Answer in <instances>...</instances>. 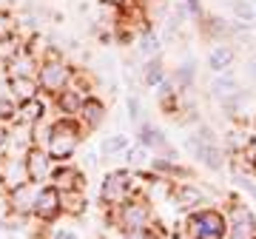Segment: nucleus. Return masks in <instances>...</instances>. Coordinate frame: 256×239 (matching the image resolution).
Wrapping results in <instances>:
<instances>
[{
	"mask_svg": "<svg viewBox=\"0 0 256 239\" xmlns=\"http://www.w3.org/2000/svg\"><path fill=\"white\" fill-rule=\"evenodd\" d=\"M86 131L74 117H57L48 122V134L43 140V148L48 151V156L54 162H72L77 151H80Z\"/></svg>",
	"mask_w": 256,
	"mask_h": 239,
	"instance_id": "nucleus-1",
	"label": "nucleus"
},
{
	"mask_svg": "<svg viewBox=\"0 0 256 239\" xmlns=\"http://www.w3.org/2000/svg\"><path fill=\"white\" fill-rule=\"evenodd\" d=\"M106 222H108V228H117L120 234L160 225L156 216H154V202L148 200L146 194L131 196V200H126V202L117 205V208H106Z\"/></svg>",
	"mask_w": 256,
	"mask_h": 239,
	"instance_id": "nucleus-2",
	"label": "nucleus"
},
{
	"mask_svg": "<svg viewBox=\"0 0 256 239\" xmlns=\"http://www.w3.org/2000/svg\"><path fill=\"white\" fill-rule=\"evenodd\" d=\"M146 194V185L140 182V171H131V168H114L100 180V191H97V200H100L102 208H117L131 196H140Z\"/></svg>",
	"mask_w": 256,
	"mask_h": 239,
	"instance_id": "nucleus-3",
	"label": "nucleus"
},
{
	"mask_svg": "<svg viewBox=\"0 0 256 239\" xmlns=\"http://www.w3.org/2000/svg\"><path fill=\"white\" fill-rule=\"evenodd\" d=\"M74 80V66L63 57L60 48H48L43 60H40V68H37V86H40V94L43 97H54L66 88V86Z\"/></svg>",
	"mask_w": 256,
	"mask_h": 239,
	"instance_id": "nucleus-4",
	"label": "nucleus"
},
{
	"mask_svg": "<svg viewBox=\"0 0 256 239\" xmlns=\"http://www.w3.org/2000/svg\"><path fill=\"white\" fill-rule=\"evenodd\" d=\"M182 230L185 239H225V211L210 205L194 208L185 216Z\"/></svg>",
	"mask_w": 256,
	"mask_h": 239,
	"instance_id": "nucleus-5",
	"label": "nucleus"
},
{
	"mask_svg": "<svg viewBox=\"0 0 256 239\" xmlns=\"http://www.w3.org/2000/svg\"><path fill=\"white\" fill-rule=\"evenodd\" d=\"M182 146H185V151L191 154L194 162L205 166L208 171H214V174H220V171L228 168V154H225V148H222L220 142H205V140H202L194 128L185 134Z\"/></svg>",
	"mask_w": 256,
	"mask_h": 239,
	"instance_id": "nucleus-6",
	"label": "nucleus"
},
{
	"mask_svg": "<svg viewBox=\"0 0 256 239\" xmlns=\"http://www.w3.org/2000/svg\"><path fill=\"white\" fill-rule=\"evenodd\" d=\"M225 239H256V214L245 202H230L225 214Z\"/></svg>",
	"mask_w": 256,
	"mask_h": 239,
	"instance_id": "nucleus-7",
	"label": "nucleus"
},
{
	"mask_svg": "<svg viewBox=\"0 0 256 239\" xmlns=\"http://www.w3.org/2000/svg\"><path fill=\"white\" fill-rule=\"evenodd\" d=\"M40 188H43L40 182H28V180H26L23 185H18V188L6 191V208H9L12 216H23V220H32Z\"/></svg>",
	"mask_w": 256,
	"mask_h": 239,
	"instance_id": "nucleus-8",
	"label": "nucleus"
},
{
	"mask_svg": "<svg viewBox=\"0 0 256 239\" xmlns=\"http://www.w3.org/2000/svg\"><path fill=\"white\" fill-rule=\"evenodd\" d=\"M32 220L43 222V225H52V222L63 220V194L57 191L54 185H48V182H46L43 188H40Z\"/></svg>",
	"mask_w": 256,
	"mask_h": 239,
	"instance_id": "nucleus-9",
	"label": "nucleus"
},
{
	"mask_svg": "<svg viewBox=\"0 0 256 239\" xmlns=\"http://www.w3.org/2000/svg\"><path fill=\"white\" fill-rule=\"evenodd\" d=\"M48 185H54L60 194H72V191H86V171L77 162H54Z\"/></svg>",
	"mask_w": 256,
	"mask_h": 239,
	"instance_id": "nucleus-10",
	"label": "nucleus"
},
{
	"mask_svg": "<svg viewBox=\"0 0 256 239\" xmlns=\"http://www.w3.org/2000/svg\"><path fill=\"white\" fill-rule=\"evenodd\" d=\"M23 166H26L28 182L46 185L48 176H52V168H54V160L48 156V151L43 146H28L26 151H23Z\"/></svg>",
	"mask_w": 256,
	"mask_h": 239,
	"instance_id": "nucleus-11",
	"label": "nucleus"
},
{
	"mask_svg": "<svg viewBox=\"0 0 256 239\" xmlns=\"http://www.w3.org/2000/svg\"><path fill=\"white\" fill-rule=\"evenodd\" d=\"M171 200H174L180 208H185V211H194V208L208 205V194L202 191L196 182H191V180H176V182L171 185Z\"/></svg>",
	"mask_w": 256,
	"mask_h": 239,
	"instance_id": "nucleus-12",
	"label": "nucleus"
},
{
	"mask_svg": "<svg viewBox=\"0 0 256 239\" xmlns=\"http://www.w3.org/2000/svg\"><path fill=\"white\" fill-rule=\"evenodd\" d=\"M106 114H108V106L100 100V97H94V94H88L86 97V102H82V108L77 111V122L82 126V131L86 134H94V131H100V126L106 122Z\"/></svg>",
	"mask_w": 256,
	"mask_h": 239,
	"instance_id": "nucleus-13",
	"label": "nucleus"
},
{
	"mask_svg": "<svg viewBox=\"0 0 256 239\" xmlns=\"http://www.w3.org/2000/svg\"><path fill=\"white\" fill-rule=\"evenodd\" d=\"M86 97H88V92L72 80V83L63 88V92L52 97V102H54V108H57V114H60V117H77V111L82 108Z\"/></svg>",
	"mask_w": 256,
	"mask_h": 239,
	"instance_id": "nucleus-14",
	"label": "nucleus"
},
{
	"mask_svg": "<svg viewBox=\"0 0 256 239\" xmlns=\"http://www.w3.org/2000/svg\"><path fill=\"white\" fill-rule=\"evenodd\" d=\"M28 176H26V166H23V154H6L0 160V188L3 191H12L23 185Z\"/></svg>",
	"mask_w": 256,
	"mask_h": 239,
	"instance_id": "nucleus-15",
	"label": "nucleus"
},
{
	"mask_svg": "<svg viewBox=\"0 0 256 239\" xmlns=\"http://www.w3.org/2000/svg\"><path fill=\"white\" fill-rule=\"evenodd\" d=\"M37 68H40V57L28 48V43L20 48L14 57H12L9 63H6V74H9V80H14V77H34V80H37Z\"/></svg>",
	"mask_w": 256,
	"mask_h": 239,
	"instance_id": "nucleus-16",
	"label": "nucleus"
},
{
	"mask_svg": "<svg viewBox=\"0 0 256 239\" xmlns=\"http://www.w3.org/2000/svg\"><path fill=\"white\" fill-rule=\"evenodd\" d=\"M43 120H48V97L37 94L32 100H23L18 102V120L14 122H23V126H40Z\"/></svg>",
	"mask_w": 256,
	"mask_h": 239,
	"instance_id": "nucleus-17",
	"label": "nucleus"
},
{
	"mask_svg": "<svg viewBox=\"0 0 256 239\" xmlns=\"http://www.w3.org/2000/svg\"><path fill=\"white\" fill-rule=\"evenodd\" d=\"M210 74H220V72H230L236 66V48L230 43H214L208 48V57H205Z\"/></svg>",
	"mask_w": 256,
	"mask_h": 239,
	"instance_id": "nucleus-18",
	"label": "nucleus"
},
{
	"mask_svg": "<svg viewBox=\"0 0 256 239\" xmlns=\"http://www.w3.org/2000/svg\"><path fill=\"white\" fill-rule=\"evenodd\" d=\"M210 97L216 102L228 100V97H234L236 92H242V83H239V77L234 74V68L230 72H220V74H210V86H208Z\"/></svg>",
	"mask_w": 256,
	"mask_h": 239,
	"instance_id": "nucleus-19",
	"label": "nucleus"
},
{
	"mask_svg": "<svg viewBox=\"0 0 256 239\" xmlns=\"http://www.w3.org/2000/svg\"><path fill=\"white\" fill-rule=\"evenodd\" d=\"M137 142L142 148H148L151 154H160L165 146H168V137H165V131L156 126V122H148V120H142L137 126Z\"/></svg>",
	"mask_w": 256,
	"mask_h": 239,
	"instance_id": "nucleus-20",
	"label": "nucleus"
},
{
	"mask_svg": "<svg viewBox=\"0 0 256 239\" xmlns=\"http://www.w3.org/2000/svg\"><path fill=\"white\" fill-rule=\"evenodd\" d=\"M137 43V57L140 60H151V57H162V52H165V37L156 32L154 26L151 28H146L142 34L134 40Z\"/></svg>",
	"mask_w": 256,
	"mask_h": 239,
	"instance_id": "nucleus-21",
	"label": "nucleus"
},
{
	"mask_svg": "<svg viewBox=\"0 0 256 239\" xmlns=\"http://www.w3.org/2000/svg\"><path fill=\"white\" fill-rule=\"evenodd\" d=\"M140 83L146 86V88H154L156 83H162L165 77H168V68H165V60L162 57H151V60H142L140 63Z\"/></svg>",
	"mask_w": 256,
	"mask_h": 239,
	"instance_id": "nucleus-22",
	"label": "nucleus"
},
{
	"mask_svg": "<svg viewBox=\"0 0 256 239\" xmlns=\"http://www.w3.org/2000/svg\"><path fill=\"white\" fill-rule=\"evenodd\" d=\"M171 80L176 83V92H194V86H196V60L185 57L182 63L171 72Z\"/></svg>",
	"mask_w": 256,
	"mask_h": 239,
	"instance_id": "nucleus-23",
	"label": "nucleus"
},
{
	"mask_svg": "<svg viewBox=\"0 0 256 239\" xmlns=\"http://www.w3.org/2000/svg\"><path fill=\"white\" fill-rule=\"evenodd\" d=\"M151 151L148 148H142L140 142H131V146L122 151V160H126V168H131V171H148V166H151Z\"/></svg>",
	"mask_w": 256,
	"mask_h": 239,
	"instance_id": "nucleus-24",
	"label": "nucleus"
},
{
	"mask_svg": "<svg viewBox=\"0 0 256 239\" xmlns=\"http://www.w3.org/2000/svg\"><path fill=\"white\" fill-rule=\"evenodd\" d=\"M9 88H12L14 102L32 100V97H37V94H40V86H37L34 77H14V80H9Z\"/></svg>",
	"mask_w": 256,
	"mask_h": 239,
	"instance_id": "nucleus-25",
	"label": "nucleus"
},
{
	"mask_svg": "<svg viewBox=\"0 0 256 239\" xmlns=\"http://www.w3.org/2000/svg\"><path fill=\"white\" fill-rule=\"evenodd\" d=\"M128 146H131V137L122 134V131H114V134H108V137H102L100 154L102 156H122V151H126Z\"/></svg>",
	"mask_w": 256,
	"mask_h": 239,
	"instance_id": "nucleus-26",
	"label": "nucleus"
},
{
	"mask_svg": "<svg viewBox=\"0 0 256 239\" xmlns=\"http://www.w3.org/2000/svg\"><path fill=\"white\" fill-rule=\"evenodd\" d=\"M86 196L82 191H72V194H63V216H82L86 214Z\"/></svg>",
	"mask_w": 256,
	"mask_h": 239,
	"instance_id": "nucleus-27",
	"label": "nucleus"
},
{
	"mask_svg": "<svg viewBox=\"0 0 256 239\" xmlns=\"http://www.w3.org/2000/svg\"><path fill=\"white\" fill-rule=\"evenodd\" d=\"M225 154L228 156H236V154H242V151H245L248 148V134L245 131H239V128H234V131H228V134H225Z\"/></svg>",
	"mask_w": 256,
	"mask_h": 239,
	"instance_id": "nucleus-28",
	"label": "nucleus"
},
{
	"mask_svg": "<svg viewBox=\"0 0 256 239\" xmlns=\"http://www.w3.org/2000/svg\"><path fill=\"white\" fill-rule=\"evenodd\" d=\"M126 114H128V120H131L134 126H140V122H142L146 106H142V100H140L137 92H128V94H126Z\"/></svg>",
	"mask_w": 256,
	"mask_h": 239,
	"instance_id": "nucleus-29",
	"label": "nucleus"
},
{
	"mask_svg": "<svg viewBox=\"0 0 256 239\" xmlns=\"http://www.w3.org/2000/svg\"><path fill=\"white\" fill-rule=\"evenodd\" d=\"M230 12H234V20H245V23H254V3L250 0H228Z\"/></svg>",
	"mask_w": 256,
	"mask_h": 239,
	"instance_id": "nucleus-30",
	"label": "nucleus"
},
{
	"mask_svg": "<svg viewBox=\"0 0 256 239\" xmlns=\"http://www.w3.org/2000/svg\"><path fill=\"white\" fill-rule=\"evenodd\" d=\"M120 239H165V234L160 225H151L142 230H126V234H120Z\"/></svg>",
	"mask_w": 256,
	"mask_h": 239,
	"instance_id": "nucleus-31",
	"label": "nucleus"
},
{
	"mask_svg": "<svg viewBox=\"0 0 256 239\" xmlns=\"http://www.w3.org/2000/svg\"><path fill=\"white\" fill-rule=\"evenodd\" d=\"M14 120H18V102L0 100V126H12Z\"/></svg>",
	"mask_w": 256,
	"mask_h": 239,
	"instance_id": "nucleus-32",
	"label": "nucleus"
},
{
	"mask_svg": "<svg viewBox=\"0 0 256 239\" xmlns=\"http://www.w3.org/2000/svg\"><path fill=\"white\" fill-rule=\"evenodd\" d=\"M154 92H156V100H168V97L180 94V92H176V83L171 80V74L165 77L162 83H156V86H154Z\"/></svg>",
	"mask_w": 256,
	"mask_h": 239,
	"instance_id": "nucleus-33",
	"label": "nucleus"
},
{
	"mask_svg": "<svg viewBox=\"0 0 256 239\" xmlns=\"http://www.w3.org/2000/svg\"><path fill=\"white\" fill-rule=\"evenodd\" d=\"M234 185H236V188H242L248 196H256V182H254V180H250L248 174L236 171V168H234Z\"/></svg>",
	"mask_w": 256,
	"mask_h": 239,
	"instance_id": "nucleus-34",
	"label": "nucleus"
},
{
	"mask_svg": "<svg viewBox=\"0 0 256 239\" xmlns=\"http://www.w3.org/2000/svg\"><path fill=\"white\" fill-rule=\"evenodd\" d=\"M14 26H18V18H14L9 9H3V6H0V37L9 34V32H14Z\"/></svg>",
	"mask_w": 256,
	"mask_h": 239,
	"instance_id": "nucleus-35",
	"label": "nucleus"
},
{
	"mask_svg": "<svg viewBox=\"0 0 256 239\" xmlns=\"http://www.w3.org/2000/svg\"><path fill=\"white\" fill-rule=\"evenodd\" d=\"M180 3L185 6V12H188L194 20H202V18H205V6H202V0H180Z\"/></svg>",
	"mask_w": 256,
	"mask_h": 239,
	"instance_id": "nucleus-36",
	"label": "nucleus"
},
{
	"mask_svg": "<svg viewBox=\"0 0 256 239\" xmlns=\"http://www.w3.org/2000/svg\"><path fill=\"white\" fill-rule=\"evenodd\" d=\"M48 239H80V234H77L74 228H57Z\"/></svg>",
	"mask_w": 256,
	"mask_h": 239,
	"instance_id": "nucleus-37",
	"label": "nucleus"
},
{
	"mask_svg": "<svg viewBox=\"0 0 256 239\" xmlns=\"http://www.w3.org/2000/svg\"><path fill=\"white\" fill-rule=\"evenodd\" d=\"M82 162H86V168H97L100 166V154H97V151H88V154L82 156ZM86 168H82V171H86Z\"/></svg>",
	"mask_w": 256,
	"mask_h": 239,
	"instance_id": "nucleus-38",
	"label": "nucleus"
},
{
	"mask_svg": "<svg viewBox=\"0 0 256 239\" xmlns=\"http://www.w3.org/2000/svg\"><path fill=\"white\" fill-rule=\"evenodd\" d=\"M248 74L256 80V48L250 52V57H248Z\"/></svg>",
	"mask_w": 256,
	"mask_h": 239,
	"instance_id": "nucleus-39",
	"label": "nucleus"
},
{
	"mask_svg": "<svg viewBox=\"0 0 256 239\" xmlns=\"http://www.w3.org/2000/svg\"><path fill=\"white\" fill-rule=\"evenodd\" d=\"M254 23H256V6H254Z\"/></svg>",
	"mask_w": 256,
	"mask_h": 239,
	"instance_id": "nucleus-40",
	"label": "nucleus"
},
{
	"mask_svg": "<svg viewBox=\"0 0 256 239\" xmlns=\"http://www.w3.org/2000/svg\"><path fill=\"white\" fill-rule=\"evenodd\" d=\"M250 3H254V6H256V0H250Z\"/></svg>",
	"mask_w": 256,
	"mask_h": 239,
	"instance_id": "nucleus-41",
	"label": "nucleus"
},
{
	"mask_svg": "<svg viewBox=\"0 0 256 239\" xmlns=\"http://www.w3.org/2000/svg\"><path fill=\"white\" fill-rule=\"evenodd\" d=\"M254 126H256V117H254Z\"/></svg>",
	"mask_w": 256,
	"mask_h": 239,
	"instance_id": "nucleus-42",
	"label": "nucleus"
},
{
	"mask_svg": "<svg viewBox=\"0 0 256 239\" xmlns=\"http://www.w3.org/2000/svg\"><path fill=\"white\" fill-rule=\"evenodd\" d=\"M0 3H6V0H0Z\"/></svg>",
	"mask_w": 256,
	"mask_h": 239,
	"instance_id": "nucleus-43",
	"label": "nucleus"
}]
</instances>
